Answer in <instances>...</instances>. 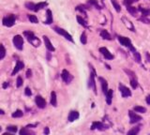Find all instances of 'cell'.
I'll return each mask as SVG.
<instances>
[{"mask_svg": "<svg viewBox=\"0 0 150 135\" xmlns=\"http://www.w3.org/2000/svg\"><path fill=\"white\" fill-rule=\"evenodd\" d=\"M76 19H77V21H78V23H79V24H81V26H83L84 27H87V24H86V22H85V20L82 18L81 16L78 15V16L76 17Z\"/></svg>", "mask_w": 150, "mask_h": 135, "instance_id": "cell-31", "label": "cell"}, {"mask_svg": "<svg viewBox=\"0 0 150 135\" xmlns=\"http://www.w3.org/2000/svg\"><path fill=\"white\" fill-rule=\"evenodd\" d=\"M130 81V86L132 87V89H136L138 87V80L137 79H131Z\"/></svg>", "mask_w": 150, "mask_h": 135, "instance_id": "cell-36", "label": "cell"}, {"mask_svg": "<svg viewBox=\"0 0 150 135\" xmlns=\"http://www.w3.org/2000/svg\"><path fill=\"white\" fill-rule=\"evenodd\" d=\"M117 40H118V41L120 42L121 45L125 46V47H128L131 52H133V53L136 52V50L134 49V47L132 46V43H131V41L128 38L123 37V36H118L117 37Z\"/></svg>", "mask_w": 150, "mask_h": 135, "instance_id": "cell-3", "label": "cell"}, {"mask_svg": "<svg viewBox=\"0 0 150 135\" xmlns=\"http://www.w3.org/2000/svg\"><path fill=\"white\" fill-rule=\"evenodd\" d=\"M118 89H119L120 93H121V96H122L123 98H128V97H130L131 96V91L128 89L126 86H124L123 84H121V83L119 84Z\"/></svg>", "mask_w": 150, "mask_h": 135, "instance_id": "cell-7", "label": "cell"}, {"mask_svg": "<svg viewBox=\"0 0 150 135\" xmlns=\"http://www.w3.org/2000/svg\"><path fill=\"white\" fill-rule=\"evenodd\" d=\"M13 44L15 46V48L17 50H23V47H24V38H22V36H20V35H16V36H14L13 38Z\"/></svg>", "mask_w": 150, "mask_h": 135, "instance_id": "cell-5", "label": "cell"}, {"mask_svg": "<svg viewBox=\"0 0 150 135\" xmlns=\"http://www.w3.org/2000/svg\"><path fill=\"white\" fill-rule=\"evenodd\" d=\"M24 93H26V96H28V97H30V96H32V92L30 90L29 87H26V91H24Z\"/></svg>", "mask_w": 150, "mask_h": 135, "instance_id": "cell-43", "label": "cell"}, {"mask_svg": "<svg viewBox=\"0 0 150 135\" xmlns=\"http://www.w3.org/2000/svg\"><path fill=\"white\" fill-rule=\"evenodd\" d=\"M139 131H140V127H135L133 129H131L130 131H128V135H136L139 133Z\"/></svg>", "mask_w": 150, "mask_h": 135, "instance_id": "cell-30", "label": "cell"}, {"mask_svg": "<svg viewBox=\"0 0 150 135\" xmlns=\"http://www.w3.org/2000/svg\"><path fill=\"white\" fill-rule=\"evenodd\" d=\"M48 3L47 2H40L38 3V4H36L35 6V10L34 11H39L40 9H42L43 8H45V7H47Z\"/></svg>", "mask_w": 150, "mask_h": 135, "instance_id": "cell-22", "label": "cell"}, {"mask_svg": "<svg viewBox=\"0 0 150 135\" xmlns=\"http://www.w3.org/2000/svg\"><path fill=\"white\" fill-rule=\"evenodd\" d=\"M26 76L27 78H31V76H32V70H31L30 69H28V70H26Z\"/></svg>", "mask_w": 150, "mask_h": 135, "instance_id": "cell-44", "label": "cell"}, {"mask_svg": "<svg viewBox=\"0 0 150 135\" xmlns=\"http://www.w3.org/2000/svg\"><path fill=\"white\" fill-rule=\"evenodd\" d=\"M109 128V126H107L106 124L99 122V121H95L92 123L91 130H105Z\"/></svg>", "mask_w": 150, "mask_h": 135, "instance_id": "cell-8", "label": "cell"}, {"mask_svg": "<svg viewBox=\"0 0 150 135\" xmlns=\"http://www.w3.org/2000/svg\"><path fill=\"white\" fill-rule=\"evenodd\" d=\"M101 37L102 38H104V40H107V41H112L113 40L112 36H111L110 33L107 30H101Z\"/></svg>", "mask_w": 150, "mask_h": 135, "instance_id": "cell-20", "label": "cell"}, {"mask_svg": "<svg viewBox=\"0 0 150 135\" xmlns=\"http://www.w3.org/2000/svg\"><path fill=\"white\" fill-rule=\"evenodd\" d=\"M138 0H123V3H124V5L125 6H130V5H132L134 2H137Z\"/></svg>", "mask_w": 150, "mask_h": 135, "instance_id": "cell-39", "label": "cell"}, {"mask_svg": "<svg viewBox=\"0 0 150 135\" xmlns=\"http://www.w3.org/2000/svg\"><path fill=\"white\" fill-rule=\"evenodd\" d=\"M124 72L128 74V77H130V80H131V79H137L136 74H135V72H132V70H127V69H124Z\"/></svg>", "mask_w": 150, "mask_h": 135, "instance_id": "cell-23", "label": "cell"}, {"mask_svg": "<svg viewBox=\"0 0 150 135\" xmlns=\"http://www.w3.org/2000/svg\"><path fill=\"white\" fill-rule=\"evenodd\" d=\"M20 134L21 135H24V134H32V132H30V131H28L26 130V128H24V129H22L20 130Z\"/></svg>", "mask_w": 150, "mask_h": 135, "instance_id": "cell-42", "label": "cell"}, {"mask_svg": "<svg viewBox=\"0 0 150 135\" xmlns=\"http://www.w3.org/2000/svg\"><path fill=\"white\" fill-rule=\"evenodd\" d=\"M146 17L147 16H142L141 18H139L138 20L141 21V22H143V23H145V24H150V20L146 18Z\"/></svg>", "mask_w": 150, "mask_h": 135, "instance_id": "cell-41", "label": "cell"}, {"mask_svg": "<svg viewBox=\"0 0 150 135\" xmlns=\"http://www.w3.org/2000/svg\"><path fill=\"white\" fill-rule=\"evenodd\" d=\"M121 20H122V23L125 24V26H126L128 30H130V31H132V32L135 31V27H134V26H133V24L131 23L130 21L127 18V17L123 16L122 18H121Z\"/></svg>", "mask_w": 150, "mask_h": 135, "instance_id": "cell-13", "label": "cell"}, {"mask_svg": "<svg viewBox=\"0 0 150 135\" xmlns=\"http://www.w3.org/2000/svg\"><path fill=\"white\" fill-rule=\"evenodd\" d=\"M133 110H134V112H136V113H144L146 112V108L145 107H143V106H134L133 107Z\"/></svg>", "mask_w": 150, "mask_h": 135, "instance_id": "cell-28", "label": "cell"}, {"mask_svg": "<svg viewBox=\"0 0 150 135\" xmlns=\"http://www.w3.org/2000/svg\"><path fill=\"white\" fill-rule=\"evenodd\" d=\"M113 89H108V91H107V93L105 94L106 96V102L107 104L110 105L111 103H112V99H113Z\"/></svg>", "mask_w": 150, "mask_h": 135, "instance_id": "cell-19", "label": "cell"}, {"mask_svg": "<svg viewBox=\"0 0 150 135\" xmlns=\"http://www.w3.org/2000/svg\"><path fill=\"white\" fill-rule=\"evenodd\" d=\"M133 57H134L135 62H137V63H140L141 62V55L139 54L137 51L133 53Z\"/></svg>", "mask_w": 150, "mask_h": 135, "instance_id": "cell-35", "label": "cell"}, {"mask_svg": "<svg viewBox=\"0 0 150 135\" xmlns=\"http://www.w3.org/2000/svg\"><path fill=\"white\" fill-rule=\"evenodd\" d=\"M23 115H24V113L21 111V110H16V111L12 113V117H14V118H19V117H22Z\"/></svg>", "mask_w": 150, "mask_h": 135, "instance_id": "cell-32", "label": "cell"}, {"mask_svg": "<svg viewBox=\"0 0 150 135\" xmlns=\"http://www.w3.org/2000/svg\"><path fill=\"white\" fill-rule=\"evenodd\" d=\"M24 35L26 37L27 41H29L33 46H35V47H38V46L41 44V41L35 36V34L32 31H28V30L24 31Z\"/></svg>", "mask_w": 150, "mask_h": 135, "instance_id": "cell-1", "label": "cell"}, {"mask_svg": "<svg viewBox=\"0 0 150 135\" xmlns=\"http://www.w3.org/2000/svg\"><path fill=\"white\" fill-rule=\"evenodd\" d=\"M51 104L53 106V107H56L57 106V99H56V93L55 91H52L51 92Z\"/></svg>", "mask_w": 150, "mask_h": 135, "instance_id": "cell-21", "label": "cell"}, {"mask_svg": "<svg viewBox=\"0 0 150 135\" xmlns=\"http://www.w3.org/2000/svg\"><path fill=\"white\" fill-rule=\"evenodd\" d=\"M0 115H5V112L1 109H0Z\"/></svg>", "mask_w": 150, "mask_h": 135, "instance_id": "cell-50", "label": "cell"}, {"mask_svg": "<svg viewBox=\"0 0 150 135\" xmlns=\"http://www.w3.org/2000/svg\"><path fill=\"white\" fill-rule=\"evenodd\" d=\"M35 102L40 109H44L46 107V101L41 96H37L35 98Z\"/></svg>", "mask_w": 150, "mask_h": 135, "instance_id": "cell-11", "label": "cell"}, {"mask_svg": "<svg viewBox=\"0 0 150 135\" xmlns=\"http://www.w3.org/2000/svg\"><path fill=\"white\" fill-rule=\"evenodd\" d=\"M53 30H55V31L56 32V33H58L59 35H61V36H63L64 38H66V40L70 41H71V42H73V38H72V37H71V35L68 33V32H67L65 29L55 26V28H53Z\"/></svg>", "mask_w": 150, "mask_h": 135, "instance_id": "cell-6", "label": "cell"}, {"mask_svg": "<svg viewBox=\"0 0 150 135\" xmlns=\"http://www.w3.org/2000/svg\"><path fill=\"white\" fill-rule=\"evenodd\" d=\"M88 4L89 5H92V6H94L96 9H102V7H101L99 5V3H98V0H88Z\"/></svg>", "mask_w": 150, "mask_h": 135, "instance_id": "cell-27", "label": "cell"}, {"mask_svg": "<svg viewBox=\"0 0 150 135\" xmlns=\"http://www.w3.org/2000/svg\"><path fill=\"white\" fill-rule=\"evenodd\" d=\"M99 80L101 82V89L103 94H106L107 91H108V83L105 79H103L102 77H99Z\"/></svg>", "mask_w": 150, "mask_h": 135, "instance_id": "cell-17", "label": "cell"}, {"mask_svg": "<svg viewBox=\"0 0 150 135\" xmlns=\"http://www.w3.org/2000/svg\"><path fill=\"white\" fill-rule=\"evenodd\" d=\"M23 68H24V62H23V61H21V60H18L17 63H16V66H15V68H14V70H13V72H11V75H12V76H13V75H15V74L19 72L20 70L23 69Z\"/></svg>", "mask_w": 150, "mask_h": 135, "instance_id": "cell-15", "label": "cell"}, {"mask_svg": "<svg viewBox=\"0 0 150 135\" xmlns=\"http://www.w3.org/2000/svg\"><path fill=\"white\" fill-rule=\"evenodd\" d=\"M28 19H29L30 22L33 23V24H38L39 23V20H38L37 16L36 15H31V14H29V15H28Z\"/></svg>", "mask_w": 150, "mask_h": 135, "instance_id": "cell-34", "label": "cell"}, {"mask_svg": "<svg viewBox=\"0 0 150 135\" xmlns=\"http://www.w3.org/2000/svg\"><path fill=\"white\" fill-rule=\"evenodd\" d=\"M7 130L9 131V132H11V133H16L18 129H17L16 126H9L8 128H7Z\"/></svg>", "mask_w": 150, "mask_h": 135, "instance_id": "cell-38", "label": "cell"}, {"mask_svg": "<svg viewBox=\"0 0 150 135\" xmlns=\"http://www.w3.org/2000/svg\"><path fill=\"white\" fill-rule=\"evenodd\" d=\"M0 130H1V127H0Z\"/></svg>", "mask_w": 150, "mask_h": 135, "instance_id": "cell-51", "label": "cell"}, {"mask_svg": "<svg viewBox=\"0 0 150 135\" xmlns=\"http://www.w3.org/2000/svg\"><path fill=\"white\" fill-rule=\"evenodd\" d=\"M49 133H50L49 128H45V129H44V134H49Z\"/></svg>", "mask_w": 150, "mask_h": 135, "instance_id": "cell-47", "label": "cell"}, {"mask_svg": "<svg viewBox=\"0 0 150 135\" xmlns=\"http://www.w3.org/2000/svg\"><path fill=\"white\" fill-rule=\"evenodd\" d=\"M81 42L83 44H86L87 42V38H86V34H85V32H83V34L81 35V38H80Z\"/></svg>", "mask_w": 150, "mask_h": 135, "instance_id": "cell-37", "label": "cell"}, {"mask_svg": "<svg viewBox=\"0 0 150 135\" xmlns=\"http://www.w3.org/2000/svg\"><path fill=\"white\" fill-rule=\"evenodd\" d=\"M47 59L48 60L51 59V53H48V54H47Z\"/></svg>", "mask_w": 150, "mask_h": 135, "instance_id": "cell-48", "label": "cell"}, {"mask_svg": "<svg viewBox=\"0 0 150 135\" xmlns=\"http://www.w3.org/2000/svg\"><path fill=\"white\" fill-rule=\"evenodd\" d=\"M138 10L143 14L142 16H148L150 14V9H145V8H142V7H139Z\"/></svg>", "mask_w": 150, "mask_h": 135, "instance_id": "cell-25", "label": "cell"}, {"mask_svg": "<svg viewBox=\"0 0 150 135\" xmlns=\"http://www.w3.org/2000/svg\"><path fill=\"white\" fill-rule=\"evenodd\" d=\"M2 24H3V26H5L7 27L13 26L14 24H15V16H14L13 14H11V15L5 17V18L2 20Z\"/></svg>", "mask_w": 150, "mask_h": 135, "instance_id": "cell-4", "label": "cell"}, {"mask_svg": "<svg viewBox=\"0 0 150 135\" xmlns=\"http://www.w3.org/2000/svg\"><path fill=\"white\" fill-rule=\"evenodd\" d=\"M6 56V48L3 44H0V60L3 59Z\"/></svg>", "mask_w": 150, "mask_h": 135, "instance_id": "cell-29", "label": "cell"}, {"mask_svg": "<svg viewBox=\"0 0 150 135\" xmlns=\"http://www.w3.org/2000/svg\"><path fill=\"white\" fill-rule=\"evenodd\" d=\"M43 41H44V43H45V46L46 48L49 52H55V48L53 47L51 41L49 40V38L47 36H43Z\"/></svg>", "mask_w": 150, "mask_h": 135, "instance_id": "cell-14", "label": "cell"}, {"mask_svg": "<svg viewBox=\"0 0 150 135\" xmlns=\"http://www.w3.org/2000/svg\"><path fill=\"white\" fill-rule=\"evenodd\" d=\"M145 56H146V60H147V62L150 63V54H149V53H146Z\"/></svg>", "mask_w": 150, "mask_h": 135, "instance_id": "cell-45", "label": "cell"}, {"mask_svg": "<svg viewBox=\"0 0 150 135\" xmlns=\"http://www.w3.org/2000/svg\"><path fill=\"white\" fill-rule=\"evenodd\" d=\"M89 67L91 68V72H90V76H89V81H88V87H90L93 89L95 94H97V87H96V81H95V77H96V70L93 68L90 64H89Z\"/></svg>", "mask_w": 150, "mask_h": 135, "instance_id": "cell-2", "label": "cell"}, {"mask_svg": "<svg viewBox=\"0 0 150 135\" xmlns=\"http://www.w3.org/2000/svg\"><path fill=\"white\" fill-rule=\"evenodd\" d=\"M99 53H101V54L104 56L105 57V59H108V60H112L113 58H114V55L111 54V53L109 52V50L107 49V48H105V47H101L99 48Z\"/></svg>", "mask_w": 150, "mask_h": 135, "instance_id": "cell-12", "label": "cell"}, {"mask_svg": "<svg viewBox=\"0 0 150 135\" xmlns=\"http://www.w3.org/2000/svg\"><path fill=\"white\" fill-rule=\"evenodd\" d=\"M79 116L80 115L77 111H70L69 113V116H68V120H69L70 122H73L79 118Z\"/></svg>", "mask_w": 150, "mask_h": 135, "instance_id": "cell-16", "label": "cell"}, {"mask_svg": "<svg viewBox=\"0 0 150 135\" xmlns=\"http://www.w3.org/2000/svg\"><path fill=\"white\" fill-rule=\"evenodd\" d=\"M61 77H62V80L65 82L66 84H70L71 81L73 80V76L68 72L67 70H62V73H61Z\"/></svg>", "mask_w": 150, "mask_h": 135, "instance_id": "cell-9", "label": "cell"}, {"mask_svg": "<svg viewBox=\"0 0 150 135\" xmlns=\"http://www.w3.org/2000/svg\"><path fill=\"white\" fill-rule=\"evenodd\" d=\"M127 10L132 16H135V15H136V13H137V9L135 8V7H132L131 5L130 6H127Z\"/></svg>", "mask_w": 150, "mask_h": 135, "instance_id": "cell-26", "label": "cell"}, {"mask_svg": "<svg viewBox=\"0 0 150 135\" xmlns=\"http://www.w3.org/2000/svg\"><path fill=\"white\" fill-rule=\"evenodd\" d=\"M24 6H26V8L28 9L29 10H35V6L36 4H34V3H32V2H26V4H24Z\"/></svg>", "mask_w": 150, "mask_h": 135, "instance_id": "cell-33", "label": "cell"}, {"mask_svg": "<svg viewBox=\"0 0 150 135\" xmlns=\"http://www.w3.org/2000/svg\"><path fill=\"white\" fill-rule=\"evenodd\" d=\"M23 86V78L19 76L17 78V80H16V86L17 87H21Z\"/></svg>", "mask_w": 150, "mask_h": 135, "instance_id": "cell-40", "label": "cell"}, {"mask_svg": "<svg viewBox=\"0 0 150 135\" xmlns=\"http://www.w3.org/2000/svg\"><path fill=\"white\" fill-rule=\"evenodd\" d=\"M145 101H146V103H147L148 105H150V95H148L147 97H146Z\"/></svg>", "mask_w": 150, "mask_h": 135, "instance_id": "cell-46", "label": "cell"}, {"mask_svg": "<svg viewBox=\"0 0 150 135\" xmlns=\"http://www.w3.org/2000/svg\"><path fill=\"white\" fill-rule=\"evenodd\" d=\"M128 115H130V120L131 124H135L137 122H140L142 120V116H140L137 113H135L133 111H128Z\"/></svg>", "mask_w": 150, "mask_h": 135, "instance_id": "cell-10", "label": "cell"}, {"mask_svg": "<svg viewBox=\"0 0 150 135\" xmlns=\"http://www.w3.org/2000/svg\"><path fill=\"white\" fill-rule=\"evenodd\" d=\"M46 15H47V18H46L44 24H51L53 23V13L51 9H47L46 11Z\"/></svg>", "mask_w": 150, "mask_h": 135, "instance_id": "cell-18", "label": "cell"}, {"mask_svg": "<svg viewBox=\"0 0 150 135\" xmlns=\"http://www.w3.org/2000/svg\"><path fill=\"white\" fill-rule=\"evenodd\" d=\"M111 2H112L113 7L116 10V12H120L121 11V7H120V4L118 3V1H117V0H111Z\"/></svg>", "mask_w": 150, "mask_h": 135, "instance_id": "cell-24", "label": "cell"}, {"mask_svg": "<svg viewBox=\"0 0 150 135\" xmlns=\"http://www.w3.org/2000/svg\"><path fill=\"white\" fill-rule=\"evenodd\" d=\"M8 86H9V83H5L4 84H3V87H4V88H7Z\"/></svg>", "mask_w": 150, "mask_h": 135, "instance_id": "cell-49", "label": "cell"}]
</instances>
